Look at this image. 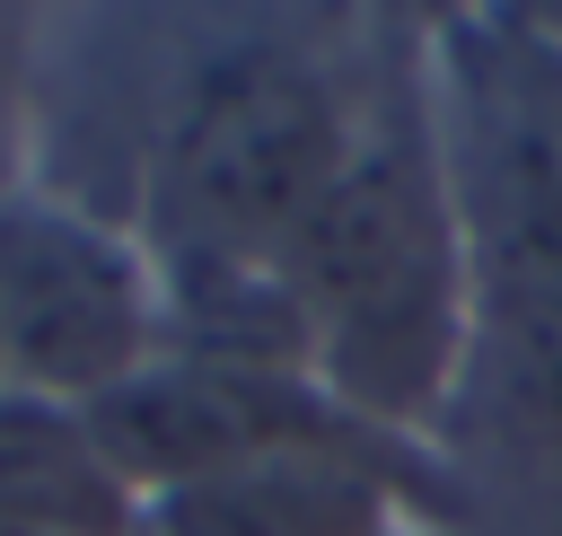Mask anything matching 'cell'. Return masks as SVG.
<instances>
[{
	"mask_svg": "<svg viewBox=\"0 0 562 536\" xmlns=\"http://www.w3.org/2000/svg\"><path fill=\"white\" fill-rule=\"evenodd\" d=\"M281 290L299 308L307 369L325 378V395L413 448H439L474 369V290L430 26L378 44L351 158L281 246Z\"/></svg>",
	"mask_w": 562,
	"mask_h": 536,
	"instance_id": "cell-1",
	"label": "cell"
},
{
	"mask_svg": "<svg viewBox=\"0 0 562 536\" xmlns=\"http://www.w3.org/2000/svg\"><path fill=\"white\" fill-rule=\"evenodd\" d=\"M378 18L246 26L202 44L140 132L132 228L158 272H281V246L351 158Z\"/></svg>",
	"mask_w": 562,
	"mask_h": 536,
	"instance_id": "cell-2",
	"label": "cell"
},
{
	"mask_svg": "<svg viewBox=\"0 0 562 536\" xmlns=\"http://www.w3.org/2000/svg\"><path fill=\"white\" fill-rule=\"evenodd\" d=\"M430 62L474 290L465 404L483 395L509 448L562 466V26L448 18Z\"/></svg>",
	"mask_w": 562,
	"mask_h": 536,
	"instance_id": "cell-3",
	"label": "cell"
},
{
	"mask_svg": "<svg viewBox=\"0 0 562 536\" xmlns=\"http://www.w3.org/2000/svg\"><path fill=\"white\" fill-rule=\"evenodd\" d=\"M167 351V272L132 211L18 185L0 202V387L97 413Z\"/></svg>",
	"mask_w": 562,
	"mask_h": 536,
	"instance_id": "cell-4",
	"label": "cell"
},
{
	"mask_svg": "<svg viewBox=\"0 0 562 536\" xmlns=\"http://www.w3.org/2000/svg\"><path fill=\"white\" fill-rule=\"evenodd\" d=\"M351 422L360 413L334 404L316 369L228 360V351H184V343H167L132 387H114L88 413V431H97V448L123 474L132 501L184 492L202 474H228L246 457H272V448H299V439H325V431H351Z\"/></svg>",
	"mask_w": 562,
	"mask_h": 536,
	"instance_id": "cell-5",
	"label": "cell"
},
{
	"mask_svg": "<svg viewBox=\"0 0 562 536\" xmlns=\"http://www.w3.org/2000/svg\"><path fill=\"white\" fill-rule=\"evenodd\" d=\"M158 536H448L457 492L439 448L386 439L369 422L246 457L184 492L140 501Z\"/></svg>",
	"mask_w": 562,
	"mask_h": 536,
	"instance_id": "cell-6",
	"label": "cell"
},
{
	"mask_svg": "<svg viewBox=\"0 0 562 536\" xmlns=\"http://www.w3.org/2000/svg\"><path fill=\"white\" fill-rule=\"evenodd\" d=\"M132 492L105 466L88 413L0 387V527L9 536H123Z\"/></svg>",
	"mask_w": 562,
	"mask_h": 536,
	"instance_id": "cell-7",
	"label": "cell"
},
{
	"mask_svg": "<svg viewBox=\"0 0 562 536\" xmlns=\"http://www.w3.org/2000/svg\"><path fill=\"white\" fill-rule=\"evenodd\" d=\"M35 114H44L35 9H0V202L35 185Z\"/></svg>",
	"mask_w": 562,
	"mask_h": 536,
	"instance_id": "cell-8",
	"label": "cell"
},
{
	"mask_svg": "<svg viewBox=\"0 0 562 536\" xmlns=\"http://www.w3.org/2000/svg\"><path fill=\"white\" fill-rule=\"evenodd\" d=\"M123 536H158V527H149V518H140V510H132V527H123Z\"/></svg>",
	"mask_w": 562,
	"mask_h": 536,
	"instance_id": "cell-9",
	"label": "cell"
},
{
	"mask_svg": "<svg viewBox=\"0 0 562 536\" xmlns=\"http://www.w3.org/2000/svg\"><path fill=\"white\" fill-rule=\"evenodd\" d=\"M0 536H9V527H0Z\"/></svg>",
	"mask_w": 562,
	"mask_h": 536,
	"instance_id": "cell-10",
	"label": "cell"
}]
</instances>
